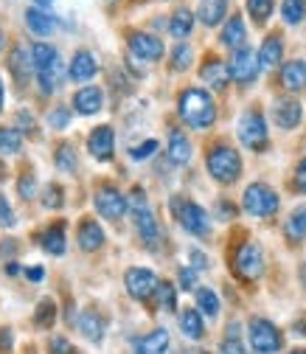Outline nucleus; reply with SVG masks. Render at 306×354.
Masks as SVG:
<instances>
[{
    "label": "nucleus",
    "instance_id": "nucleus-20",
    "mask_svg": "<svg viewBox=\"0 0 306 354\" xmlns=\"http://www.w3.org/2000/svg\"><path fill=\"white\" fill-rule=\"evenodd\" d=\"M9 71H12V76H15L20 84H28V79H31V73H34L31 51H26L23 46H15L12 54H9Z\"/></svg>",
    "mask_w": 306,
    "mask_h": 354
},
{
    "label": "nucleus",
    "instance_id": "nucleus-51",
    "mask_svg": "<svg viewBox=\"0 0 306 354\" xmlns=\"http://www.w3.org/2000/svg\"><path fill=\"white\" fill-rule=\"evenodd\" d=\"M3 104H6V93H3V79H0V110H3Z\"/></svg>",
    "mask_w": 306,
    "mask_h": 354
},
{
    "label": "nucleus",
    "instance_id": "nucleus-11",
    "mask_svg": "<svg viewBox=\"0 0 306 354\" xmlns=\"http://www.w3.org/2000/svg\"><path fill=\"white\" fill-rule=\"evenodd\" d=\"M228 71H231V79L239 82V84H250V82H256V76H258V71H261V65H258V54L250 51V48H239V51H233V57H231V62H228Z\"/></svg>",
    "mask_w": 306,
    "mask_h": 354
},
{
    "label": "nucleus",
    "instance_id": "nucleus-6",
    "mask_svg": "<svg viewBox=\"0 0 306 354\" xmlns=\"http://www.w3.org/2000/svg\"><path fill=\"white\" fill-rule=\"evenodd\" d=\"M239 141L253 149V152H261V149H267V121L265 115H261L258 110H247L242 118H239Z\"/></svg>",
    "mask_w": 306,
    "mask_h": 354
},
{
    "label": "nucleus",
    "instance_id": "nucleus-13",
    "mask_svg": "<svg viewBox=\"0 0 306 354\" xmlns=\"http://www.w3.org/2000/svg\"><path fill=\"white\" fill-rule=\"evenodd\" d=\"M87 149H90V155L96 160H102V163L110 160L113 149H115V132H113V127H107V124L96 127L90 136H87Z\"/></svg>",
    "mask_w": 306,
    "mask_h": 354
},
{
    "label": "nucleus",
    "instance_id": "nucleus-29",
    "mask_svg": "<svg viewBox=\"0 0 306 354\" xmlns=\"http://www.w3.org/2000/svg\"><path fill=\"white\" fill-rule=\"evenodd\" d=\"M26 23H28V28H31L37 37H48V34L57 28V17L39 12V9H28V12H26Z\"/></svg>",
    "mask_w": 306,
    "mask_h": 354
},
{
    "label": "nucleus",
    "instance_id": "nucleus-15",
    "mask_svg": "<svg viewBox=\"0 0 306 354\" xmlns=\"http://www.w3.org/2000/svg\"><path fill=\"white\" fill-rule=\"evenodd\" d=\"M300 118H303L300 102H295V99H289V96L276 99V104H273V121H276L281 129H295V127L300 124Z\"/></svg>",
    "mask_w": 306,
    "mask_h": 354
},
{
    "label": "nucleus",
    "instance_id": "nucleus-52",
    "mask_svg": "<svg viewBox=\"0 0 306 354\" xmlns=\"http://www.w3.org/2000/svg\"><path fill=\"white\" fill-rule=\"evenodd\" d=\"M34 3H37V6H46V9H48V6L54 3V0H34Z\"/></svg>",
    "mask_w": 306,
    "mask_h": 354
},
{
    "label": "nucleus",
    "instance_id": "nucleus-37",
    "mask_svg": "<svg viewBox=\"0 0 306 354\" xmlns=\"http://www.w3.org/2000/svg\"><path fill=\"white\" fill-rule=\"evenodd\" d=\"M273 3H276V0H247V12H250L256 26L267 23V17L273 15Z\"/></svg>",
    "mask_w": 306,
    "mask_h": 354
},
{
    "label": "nucleus",
    "instance_id": "nucleus-21",
    "mask_svg": "<svg viewBox=\"0 0 306 354\" xmlns=\"http://www.w3.org/2000/svg\"><path fill=\"white\" fill-rule=\"evenodd\" d=\"M166 155L174 166H183L191 160V141L183 136L180 129H171V136H169V147H166Z\"/></svg>",
    "mask_w": 306,
    "mask_h": 354
},
{
    "label": "nucleus",
    "instance_id": "nucleus-22",
    "mask_svg": "<svg viewBox=\"0 0 306 354\" xmlns=\"http://www.w3.org/2000/svg\"><path fill=\"white\" fill-rule=\"evenodd\" d=\"M245 39H247V31H245V20H242L239 15L228 17V23H225V28H222V34H220V42H222L225 48H233V51H239V48H245Z\"/></svg>",
    "mask_w": 306,
    "mask_h": 354
},
{
    "label": "nucleus",
    "instance_id": "nucleus-3",
    "mask_svg": "<svg viewBox=\"0 0 306 354\" xmlns=\"http://www.w3.org/2000/svg\"><path fill=\"white\" fill-rule=\"evenodd\" d=\"M171 211L178 216V223L183 231H189L191 236H205L211 231V219L205 214L202 205H197L194 200H183V197H174L171 200Z\"/></svg>",
    "mask_w": 306,
    "mask_h": 354
},
{
    "label": "nucleus",
    "instance_id": "nucleus-10",
    "mask_svg": "<svg viewBox=\"0 0 306 354\" xmlns=\"http://www.w3.org/2000/svg\"><path fill=\"white\" fill-rule=\"evenodd\" d=\"M93 200H96V211L104 216V219H121L124 214H126V197L113 186V183H102L99 189H96V194H93Z\"/></svg>",
    "mask_w": 306,
    "mask_h": 354
},
{
    "label": "nucleus",
    "instance_id": "nucleus-8",
    "mask_svg": "<svg viewBox=\"0 0 306 354\" xmlns=\"http://www.w3.org/2000/svg\"><path fill=\"white\" fill-rule=\"evenodd\" d=\"M133 216H135V228H138V236L152 248L157 242V219L146 203V194L141 189H133Z\"/></svg>",
    "mask_w": 306,
    "mask_h": 354
},
{
    "label": "nucleus",
    "instance_id": "nucleus-53",
    "mask_svg": "<svg viewBox=\"0 0 306 354\" xmlns=\"http://www.w3.org/2000/svg\"><path fill=\"white\" fill-rule=\"evenodd\" d=\"M289 354H306V348H295V351H289Z\"/></svg>",
    "mask_w": 306,
    "mask_h": 354
},
{
    "label": "nucleus",
    "instance_id": "nucleus-12",
    "mask_svg": "<svg viewBox=\"0 0 306 354\" xmlns=\"http://www.w3.org/2000/svg\"><path fill=\"white\" fill-rule=\"evenodd\" d=\"M129 39V51L133 57L144 59V62H157L163 57V39H157L155 34H146V31H129L126 34Z\"/></svg>",
    "mask_w": 306,
    "mask_h": 354
},
{
    "label": "nucleus",
    "instance_id": "nucleus-28",
    "mask_svg": "<svg viewBox=\"0 0 306 354\" xmlns=\"http://www.w3.org/2000/svg\"><path fill=\"white\" fill-rule=\"evenodd\" d=\"M284 236L295 245L306 236V205H298L289 216H287V223H284Z\"/></svg>",
    "mask_w": 306,
    "mask_h": 354
},
{
    "label": "nucleus",
    "instance_id": "nucleus-41",
    "mask_svg": "<svg viewBox=\"0 0 306 354\" xmlns=\"http://www.w3.org/2000/svg\"><path fill=\"white\" fill-rule=\"evenodd\" d=\"M48 124H51L54 129H65V127L70 124V110H68V107H54V110L48 113Z\"/></svg>",
    "mask_w": 306,
    "mask_h": 354
},
{
    "label": "nucleus",
    "instance_id": "nucleus-2",
    "mask_svg": "<svg viewBox=\"0 0 306 354\" xmlns=\"http://www.w3.org/2000/svg\"><path fill=\"white\" fill-rule=\"evenodd\" d=\"M205 166L211 171V177L216 183H222V186H231L239 180V174H242V158L233 147L228 144H213L205 155Z\"/></svg>",
    "mask_w": 306,
    "mask_h": 354
},
{
    "label": "nucleus",
    "instance_id": "nucleus-44",
    "mask_svg": "<svg viewBox=\"0 0 306 354\" xmlns=\"http://www.w3.org/2000/svg\"><path fill=\"white\" fill-rule=\"evenodd\" d=\"M48 351H51V354H76V348H73L70 340H65V337H51Z\"/></svg>",
    "mask_w": 306,
    "mask_h": 354
},
{
    "label": "nucleus",
    "instance_id": "nucleus-46",
    "mask_svg": "<svg viewBox=\"0 0 306 354\" xmlns=\"http://www.w3.org/2000/svg\"><path fill=\"white\" fill-rule=\"evenodd\" d=\"M220 354H245V348H242V343H239V337H225L222 343H220Z\"/></svg>",
    "mask_w": 306,
    "mask_h": 354
},
{
    "label": "nucleus",
    "instance_id": "nucleus-19",
    "mask_svg": "<svg viewBox=\"0 0 306 354\" xmlns=\"http://www.w3.org/2000/svg\"><path fill=\"white\" fill-rule=\"evenodd\" d=\"M73 107H76L79 115H93V113H99L104 107V93L99 91L96 84L82 87V91L73 96Z\"/></svg>",
    "mask_w": 306,
    "mask_h": 354
},
{
    "label": "nucleus",
    "instance_id": "nucleus-40",
    "mask_svg": "<svg viewBox=\"0 0 306 354\" xmlns=\"http://www.w3.org/2000/svg\"><path fill=\"white\" fill-rule=\"evenodd\" d=\"M65 192H62V186H57V183H51L46 192H42V205L46 208H62V203H65V197H62Z\"/></svg>",
    "mask_w": 306,
    "mask_h": 354
},
{
    "label": "nucleus",
    "instance_id": "nucleus-14",
    "mask_svg": "<svg viewBox=\"0 0 306 354\" xmlns=\"http://www.w3.org/2000/svg\"><path fill=\"white\" fill-rule=\"evenodd\" d=\"M200 76H202V82L205 84H211L213 91H225L228 87V82H231V71H228V65L220 59V57H205V62H202V68H200Z\"/></svg>",
    "mask_w": 306,
    "mask_h": 354
},
{
    "label": "nucleus",
    "instance_id": "nucleus-26",
    "mask_svg": "<svg viewBox=\"0 0 306 354\" xmlns=\"http://www.w3.org/2000/svg\"><path fill=\"white\" fill-rule=\"evenodd\" d=\"M166 348H169V332L166 329H155L135 343V354H166Z\"/></svg>",
    "mask_w": 306,
    "mask_h": 354
},
{
    "label": "nucleus",
    "instance_id": "nucleus-36",
    "mask_svg": "<svg viewBox=\"0 0 306 354\" xmlns=\"http://www.w3.org/2000/svg\"><path fill=\"white\" fill-rule=\"evenodd\" d=\"M54 321H57V304L54 301H39L37 304V313H34V324L39 326V329H48V326H54Z\"/></svg>",
    "mask_w": 306,
    "mask_h": 354
},
{
    "label": "nucleus",
    "instance_id": "nucleus-32",
    "mask_svg": "<svg viewBox=\"0 0 306 354\" xmlns=\"http://www.w3.org/2000/svg\"><path fill=\"white\" fill-rule=\"evenodd\" d=\"M197 309H200V313H205L208 318L220 315V298H216V292L211 287H200L197 290Z\"/></svg>",
    "mask_w": 306,
    "mask_h": 354
},
{
    "label": "nucleus",
    "instance_id": "nucleus-23",
    "mask_svg": "<svg viewBox=\"0 0 306 354\" xmlns=\"http://www.w3.org/2000/svg\"><path fill=\"white\" fill-rule=\"evenodd\" d=\"M281 57H284V39H281V34H270L258 48V65L261 68H276L281 62Z\"/></svg>",
    "mask_w": 306,
    "mask_h": 354
},
{
    "label": "nucleus",
    "instance_id": "nucleus-18",
    "mask_svg": "<svg viewBox=\"0 0 306 354\" xmlns=\"http://www.w3.org/2000/svg\"><path fill=\"white\" fill-rule=\"evenodd\" d=\"M99 73V62L90 51H76L73 59H70V68H68V76L73 82H87Z\"/></svg>",
    "mask_w": 306,
    "mask_h": 354
},
{
    "label": "nucleus",
    "instance_id": "nucleus-47",
    "mask_svg": "<svg viewBox=\"0 0 306 354\" xmlns=\"http://www.w3.org/2000/svg\"><path fill=\"white\" fill-rule=\"evenodd\" d=\"M155 149H157V141H144L141 147H135V149H133V158H135V160H146Z\"/></svg>",
    "mask_w": 306,
    "mask_h": 354
},
{
    "label": "nucleus",
    "instance_id": "nucleus-42",
    "mask_svg": "<svg viewBox=\"0 0 306 354\" xmlns=\"http://www.w3.org/2000/svg\"><path fill=\"white\" fill-rule=\"evenodd\" d=\"M17 192H20V197H23V200H31V197H34V192H37L34 174H23V177H20V183H17Z\"/></svg>",
    "mask_w": 306,
    "mask_h": 354
},
{
    "label": "nucleus",
    "instance_id": "nucleus-9",
    "mask_svg": "<svg viewBox=\"0 0 306 354\" xmlns=\"http://www.w3.org/2000/svg\"><path fill=\"white\" fill-rule=\"evenodd\" d=\"M124 287H126V292L133 295L135 301H149L157 292L160 279L152 270H146V268H129L126 276H124Z\"/></svg>",
    "mask_w": 306,
    "mask_h": 354
},
{
    "label": "nucleus",
    "instance_id": "nucleus-45",
    "mask_svg": "<svg viewBox=\"0 0 306 354\" xmlns=\"http://www.w3.org/2000/svg\"><path fill=\"white\" fill-rule=\"evenodd\" d=\"M178 281H180L183 290H194V287H197V270H194V268H183V270L178 273Z\"/></svg>",
    "mask_w": 306,
    "mask_h": 354
},
{
    "label": "nucleus",
    "instance_id": "nucleus-39",
    "mask_svg": "<svg viewBox=\"0 0 306 354\" xmlns=\"http://www.w3.org/2000/svg\"><path fill=\"white\" fill-rule=\"evenodd\" d=\"M57 166L62 171H73L76 169V155H73V147L70 144H59V149H57Z\"/></svg>",
    "mask_w": 306,
    "mask_h": 354
},
{
    "label": "nucleus",
    "instance_id": "nucleus-17",
    "mask_svg": "<svg viewBox=\"0 0 306 354\" xmlns=\"http://www.w3.org/2000/svg\"><path fill=\"white\" fill-rule=\"evenodd\" d=\"M281 87L289 93L306 91V59H292L281 65Z\"/></svg>",
    "mask_w": 306,
    "mask_h": 354
},
{
    "label": "nucleus",
    "instance_id": "nucleus-34",
    "mask_svg": "<svg viewBox=\"0 0 306 354\" xmlns=\"http://www.w3.org/2000/svg\"><path fill=\"white\" fill-rule=\"evenodd\" d=\"M155 295H157V309H163V313H174L178 309V287L171 281H160Z\"/></svg>",
    "mask_w": 306,
    "mask_h": 354
},
{
    "label": "nucleus",
    "instance_id": "nucleus-5",
    "mask_svg": "<svg viewBox=\"0 0 306 354\" xmlns=\"http://www.w3.org/2000/svg\"><path fill=\"white\" fill-rule=\"evenodd\" d=\"M247 337H250V346L258 351V354H276L284 343L278 326L267 318H250L247 324Z\"/></svg>",
    "mask_w": 306,
    "mask_h": 354
},
{
    "label": "nucleus",
    "instance_id": "nucleus-1",
    "mask_svg": "<svg viewBox=\"0 0 306 354\" xmlns=\"http://www.w3.org/2000/svg\"><path fill=\"white\" fill-rule=\"evenodd\" d=\"M178 113L191 129H208L216 121V104L202 87H189L178 99Z\"/></svg>",
    "mask_w": 306,
    "mask_h": 354
},
{
    "label": "nucleus",
    "instance_id": "nucleus-4",
    "mask_svg": "<svg viewBox=\"0 0 306 354\" xmlns=\"http://www.w3.org/2000/svg\"><path fill=\"white\" fill-rule=\"evenodd\" d=\"M281 205V197L267 183H250L242 194V208L250 216H273Z\"/></svg>",
    "mask_w": 306,
    "mask_h": 354
},
{
    "label": "nucleus",
    "instance_id": "nucleus-25",
    "mask_svg": "<svg viewBox=\"0 0 306 354\" xmlns=\"http://www.w3.org/2000/svg\"><path fill=\"white\" fill-rule=\"evenodd\" d=\"M180 332L189 340H202L205 324H202V313H200V309H194V306L183 309V313H180Z\"/></svg>",
    "mask_w": 306,
    "mask_h": 354
},
{
    "label": "nucleus",
    "instance_id": "nucleus-24",
    "mask_svg": "<svg viewBox=\"0 0 306 354\" xmlns=\"http://www.w3.org/2000/svg\"><path fill=\"white\" fill-rule=\"evenodd\" d=\"M225 15H228V0H200L197 6V17L205 26H220Z\"/></svg>",
    "mask_w": 306,
    "mask_h": 354
},
{
    "label": "nucleus",
    "instance_id": "nucleus-30",
    "mask_svg": "<svg viewBox=\"0 0 306 354\" xmlns=\"http://www.w3.org/2000/svg\"><path fill=\"white\" fill-rule=\"evenodd\" d=\"M42 248H46L51 256L65 253V223H54L46 234H42Z\"/></svg>",
    "mask_w": 306,
    "mask_h": 354
},
{
    "label": "nucleus",
    "instance_id": "nucleus-49",
    "mask_svg": "<svg viewBox=\"0 0 306 354\" xmlns=\"http://www.w3.org/2000/svg\"><path fill=\"white\" fill-rule=\"evenodd\" d=\"M189 259H191V264H194V270H205V268H208V256H205L202 250H191Z\"/></svg>",
    "mask_w": 306,
    "mask_h": 354
},
{
    "label": "nucleus",
    "instance_id": "nucleus-31",
    "mask_svg": "<svg viewBox=\"0 0 306 354\" xmlns=\"http://www.w3.org/2000/svg\"><path fill=\"white\" fill-rule=\"evenodd\" d=\"M191 28H194V15L189 9H178V12L171 15V20H169V34L171 37L183 39V37L191 34Z\"/></svg>",
    "mask_w": 306,
    "mask_h": 354
},
{
    "label": "nucleus",
    "instance_id": "nucleus-7",
    "mask_svg": "<svg viewBox=\"0 0 306 354\" xmlns=\"http://www.w3.org/2000/svg\"><path fill=\"white\" fill-rule=\"evenodd\" d=\"M233 270L245 281H256L261 276V270H265V253H261V248L256 242H242L236 248V253H233Z\"/></svg>",
    "mask_w": 306,
    "mask_h": 354
},
{
    "label": "nucleus",
    "instance_id": "nucleus-33",
    "mask_svg": "<svg viewBox=\"0 0 306 354\" xmlns=\"http://www.w3.org/2000/svg\"><path fill=\"white\" fill-rule=\"evenodd\" d=\"M23 147V136L15 127H0V155H15Z\"/></svg>",
    "mask_w": 306,
    "mask_h": 354
},
{
    "label": "nucleus",
    "instance_id": "nucleus-27",
    "mask_svg": "<svg viewBox=\"0 0 306 354\" xmlns=\"http://www.w3.org/2000/svg\"><path fill=\"white\" fill-rule=\"evenodd\" d=\"M79 332L87 340L99 343L104 337V318L96 313V309H87V313H82V318H79Z\"/></svg>",
    "mask_w": 306,
    "mask_h": 354
},
{
    "label": "nucleus",
    "instance_id": "nucleus-16",
    "mask_svg": "<svg viewBox=\"0 0 306 354\" xmlns=\"http://www.w3.org/2000/svg\"><path fill=\"white\" fill-rule=\"evenodd\" d=\"M76 242H79V248L87 250V253L99 250V248L104 245V231H102V225L96 223V219H90V216L82 219L79 231H76Z\"/></svg>",
    "mask_w": 306,
    "mask_h": 354
},
{
    "label": "nucleus",
    "instance_id": "nucleus-48",
    "mask_svg": "<svg viewBox=\"0 0 306 354\" xmlns=\"http://www.w3.org/2000/svg\"><path fill=\"white\" fill-rule=\"evenodd\" d=\"M295 189L306 194V158H303V160L298 163V169H295Z\"/></svg>",
    "mask_w": 306,
    "mask_h": 354
},
{
    "label": "nucleus",
    "instance_id": "nucleus-38",
    "mask_svg": "<svg viewBox=\"0 0 306 354\" xmlns=\"http://www.w3.org/2000/svg\"><path fill=\"white\" fill-rule=\"evenodd\" d=\"M189 65H191V46L180 42V46L171 51V68H174V71H186Z\"/></svg>",
    "mask_w": 306,
    "mask_h": 354
},
{
    "label": "nucleus",
    "instance_id": "nucleus-50",
    "mask_svg": "<svg viewBox=\"0 0 306 354\" xmlns=\"http://www.w3.org/2000/svg\"><path fill=\"white\" fill-rule=\"evenodd\" d=\"M28 279H31V281H39V279H42V268H31V270H28Z\"/></svg>",
    "mask_w": 306,
    "mask_h": 354
},
{
    "label": "nucleus",
    "instance_id": "nucleus-35",
    "mask_svg": "<svg viewBox=\"0 0 306 354\" xmlns=\"http://www.w3.org/2000/svg\"><path fill=\"white\" fill-rule=\"evenodd\" d=\"M281 17L287 26H298L306 17V0H284L281 3Z\"/></svg>",
    "mask_w": 306,
    "mask_h": 354
},
{
    "label": "nucleus",
    "instance_id": "nucleus-43",
    "mask_svg": "<svg viewBox=\"0 0 306 354\" xmlns=\"http://www.w3.org/2000/svg\"><path fill=\"white\" fill-rule=\"evenodd\" d=\"M0 223H3L6 228H12V225L17 223V219H15V211H12V205H9V200H6L3 194H0Z\"/></svg>",
    "mask_w": 306,
    "mask_h": 354
}]
</instances>
